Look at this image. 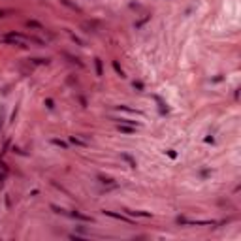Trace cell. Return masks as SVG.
Wrapping results in <instances>:
<instances>
[{"mask_svg": "<svg viewBox=\"0 0 241 241\" xmlns=\"http://www.w3.org/2000/svg\"><path fill=\"white\" fill-rule=\"evenodd\" d=\"M94 70H96L98 77H104V64H102V59H98V57L94 59Z\"/></svg>", "mask_w": 241, "mask_h": 241, "instance_id": "4fadbf2b", "label": "cell"}, {"mask_svg": "<svg viewBox=\"0 0 241 241\" xmlns=\"http://www.w3.org/2000/svg\"><path fill=\"white\" fill-rule=\"evenodd\" d=\"M98 181H100L102 185H115L111 177H104V175H98Z\"/></svg>", "mask_w": 241, "mask_h": 241, "instance_id": "44dd1931", "label": "cell"}, {"mask_svg": "<svg viewBox=\"0 0 241 241\" xmlns=\"http://www.w3.org/2000/svg\"><path fill=\"white\" fill-rule=\"evenodd\" d=\"M60 4L66 8H70V9H74V12H81V8L77 6V4H74V2H70V0H60Z\"/></svg>", "mask_w": 241, "mask_h": 241, "instance_id": "ac0fdd59", "label": "cell"}, {"mask_svg": "<svg viewBox=\"0 0 241 241\" xmlns=\"http://www.w3.org/2000/svg\"><path fill=\"white\" fill-rule=\"evenodd\" d=\"M6 13H8V12H4V9H0V17H6Z\"/></svg>", "mask_w": 241, "mask_h": 241, "instance_id": "f1b7e54d", "label": "cell"}, {"mask_svg": "<svg viewBox=\"0 0 241 241\" xmlns=\"http://www.w3.org/2000/svg\"><path fill=\"white\" fill-rule=\"evenodd\" d=\"M166 155H168V156H170V158H172V160H175V158H177V153H175V151H173V149H168V151H166Z\"/></svg>", "mask_w": 241, "mask_h": 241, "instance_id": "cb8c5ba5", "label": "cell"}, {"mask_svg": "<svg viewBox=\"0 0 241 241\" xmlns=\"http://www.w3.org/2000/svg\"><path fill=\"white\" fill-rule=\"evenodd\" d=\"M209 175V170H202V177H207Z\"/></svg>", "mask_w": 241, "mask_h": 241, "instance_id": "83f0119b", "label": "cell"}, {"mask_svg": "<svg viewBox=\"0 0 241 241\" xmlns=\"http://www.w3.org/2000/svg\"><path fill=\"white\" fill-rule=\"evenodd\" d=\"M51 145L59 147V149H62V151H68V143L62 141V140H59V138H51Z\"/></svg>", "mask_w": 241, "mask_h": 241, "instance_id": "5bb4252c", "label": "cell"}, {"mask_svg": "<svg viewBox=\"0 0 241 241\" xmlns=\"http://www.w3.org/2000/svg\"><path fill=\"white\" fill-rule=\"evenodd\" d=\"M79 102H81V106H83V107H87V100L83 98V96H79Z\"/></svg>", "mask_w": 241, "mask_h": 241, "instance_id": "4316f807", "label": "cell"}, {"mask_svg": "<svg viewBox=\"0 0 241 241\" xmlns=\"http://www.w3.org/2000/svg\"><path fill=\"white\" fill-rule=\"evenodd\" d=\"M2 40L6 43H12V45H17V47H27L28 43V34H23V32H6L2 36Z\"/></svg>", "mask_w": 241, "mask_h": 241, "instance_id": "6da1fadb", "label": "cell"}, {"mask_svg": "<svg viewBox=\"0 0 241 241\" xmlns=\"http://www.w3.org/2000/svg\"><path fill=\"white\" fill-rule=\"evenodd\" d=\"M25 27L30 28V30H40V32H43V30H45V27L40 21H36V19H28V21L25 23Z\"/></svg>", "mask_w": 241, "mask_h": 241, "instance_id": "8992f818", "label": "cell"}, {"mask_svg": "<svg viewBox=\"0 0 241 241\" xmlns=\"http://www.w3.org/2000/svg\"><path fill=\"white\" fill-rule=\"evenodd\" d=\"M111 66H113V70H115V74L119 75V77H122L124 79L126 77V72L121 68V64H119V60H111Z\"/></svg>", "mask_w": 241, "mask_h": 241, "instance_id": "7c38bea8", "label": "cell"}, {"mask_svg": "<svg viewBox=\"0 0 241 241\" xmlns=\"http://www.w3.org/2000/svg\"><path fill=\"white\" fill-rule=\"evenodd\" d=\"M132 89H134L136 92H143L145 90V85H143V81L138 79V81H132Z\"/></svg>", "mask_w": 241, "mask_h": 241, "instance_id": "d6986e66", "label": "cell"}, {"mask_svg": "<svg viewBox=\"0 0 241 241\" xmlns=\"http://www.w3.org/2000/svg\"><path fill=\"white\" fill-rule=\"evenodd\" d=\"M28 62L32 66H47L51 62V59H42V57H36V59H28Z\"/></svg>", "mask_w": 241, "mask_h": 241, "instance_id": "8fae6325", "label": "cell"}, {"mask_svg": "<svg viewBox=\"0 0 241 241\" xmlns=\"http://www.w3.org/2000/svg\"><path fill=\"white\" fill-rule=\"evenodd\" d=\"M8 173H9V168H8V164L4 162V160H0V187H2V185H4V181H6Z\"/></svg>", "mask_w": 241, "mask_h": 241, "instance_id": "52a82bcc", "label": "cell"}, {"mask_svg": "<svg viewBox=\"0 0 241 241\" xmlns=\"http://www.w3.org/2000/svg\"><path fill=\"white\" fill-rule=\"evenodd\" d=\"M66 32H68V36H70V38H72V42H74V43H77L79 47H85V42H83V40L79 38L77 34H74V32H72L70 28H66Z\"/></svg>", "mask_w": 241, "mask_h": 241, "instance_id": "9a60e30c", "label": "cell"}, {"mask_svg": "<svg viewBox=\"0 0 241 241\" xmlns=\"http://www.w3.org/2000/svg\"><path fill=\"white\" fill-rule=\"evenodd\" d=\"M121 160H124L130 168H136L138 166V162H136V158L132 156V155H128V153H121Z\"/></svg>", "mask_w": 241, "mask_h": 241, "instance_id": "30bf717a", "label": "cell"}, {"mask_svg": "<svg viewBox=\"0 0 241 241\" xmlns=\"http://www.w3.org/2000/svg\"><path fill=\"white\" fill-rule=\"evenodd\" d=\"M28 43H36V45H40V47H45V45H47V42H43L42 38H38V36H28Z\"/></svg>", "mask_w": 241, "mask_h": 241, "instance_id": "e0dca14e", "label": "cell"}, {"mask_svg": "<svg viewBox=\"0 0 241 241\" xmlns=\"http://www.w3.org/2000/svg\"><path fill=\"white\" fill-rule=\"evenodd\" d=\"M68 141L75 147H81V149H87L89 147V140L81 134V136H68Z\"/></svg>", "mask_w": 241, "mask_h": 241, "instance_id": "3957f363", "label": "cell"}, {"mask_svg": "<svg viewBox=\"0 0 241 241\" xmlns=\"http://www.w3.org/2000/svg\"><path fill=\"white\" fill-rule=\"evenodd\" d=\"M43 106L47 107V109H55V100L53 98H45L43 100Z\"/></svg>", "mask_w": 241, "mask_h": 241, "instance_id": "7402d4cb", "label": "cell"}, {"mask_svg": "<svg viewBox=\"0 0 241 241\" xmlns=\"http://www.w3.org/2000/svg\"><path fill=\"white\" fill-rule=\"evenodd\" d=\"M224 77H222V75H217V77H213L211 81H213V83H219V81H222Z\"/></svg>", "mask_w": 241, "mask_h": 241, "instance_id": "484cf974", "label": "cell"}, {"mask_svg": "<svg viewBox=\"0 0 241 241\" xmlns=\"http://www.w3.org/2000/svg\"><path fill=\"white\" fill-rule=\"evenodd\" d=\"M66 57H68V59L72 60V62H75L77 66H81V68H83V62H81V60H79L77 57H72V55H68V53H66Z\"/></svg>", "mask_w": 241, "mask_h": 241, "instance_id": "603a6c76", "label": "cell"}, {"mask_svg": "<svg viewBox=\"0 0 241 241\" xmlns=\"http://www.w3.org/2000/svg\"><path fill=\"white\" fill-rule=\"evenodd\" d=\"M203 141H206V143H215V138H213V136H207Z\"/></svg>", "mask_w": 241, "mask_h": 241, "instance_id": "d4e9b609", "label": "cell"}, {"mask_svg": "<svg viewBox=\"0 0 241 241\" xmlns=\"http://www.w3.org/2000/svg\"><path fill=\"white\" fill-rule=\"evenodd\" d=\"M51 209H53V211L57 213V215H70L68 211H66V209H62V207H59V206H55V203H51Z\"/></svg>", "mask_w": 241, "mask_h": 241, "instance_id": "ffe728a7", "label": "cell"}, {"mask_svg": "<svg viewBox=\"0 0 241 241\" xmlns=\"http://www.w3.org/2000/svg\"><path fill=\"white\" fill-rule=\"evenodd\" d=\"M115 111H124L128 115H136V117H143V111L134 109V107H128V106H115Z\"/></svg>", "mask_w": 241, "mask_h": 241, "instance_id": "5b68a950", "label": "cell"}, {"mask_svg": "<svg viewBox=\"0 0 241 241\" xmlns=\"http://www.w3.org/2000/svg\"><path fill=\"white\" fill-rule=\"evenodd\" d=\"M68 217H72V219H75V220H81V222H94V219H92L90 215H85V213H81L79 209H72Z\"/></svg>", "mask_w": 241, "mask_h": 241, "instance_id": "277c9868", "label": "cell"}, {"mask_svg": "<svg viewBox=\"0 0 241 241\" xmlns=\"http://www.w3.org/2000/svg\"><path fill=\"white\" fill-rule=\"evenodd\" d=\"M124 213L128 217H143V219H151L149 211H134V209H124Z\"/></svg>", "mask_w": 241, "mask_h": 241, "instance_id": "ba28073f", "label": "cell"}, {"mask_svg": "<svg viewBox=\"0 0 241 241\" xmlns=\"http://www.w3.org/2000/svg\"><path fill=\"white\" fill-rule=\"evenodd\" d=\"M153 98L156 100V104H158V109H160V113H162V115H164V113H168V106H166V102H164V100L160 98V96H156V94L153 96Z\"/></svg>", "mask_w": 241, "mask_h": 241, "instance_id": "2e32d148", "label": "cell"}, {"mask_svg": "<svg viewBox=\"0 0 241 241\" xmlns=\"http://www.w3.org/2000/svg\"><path fill=\"white\" fill-rule=\"evenodd\" d=\"M102 213H104L106 217H109V219L121 220V222H128V224H134V220H132V217H128V215H121V213H115V211H107V209H104Z\"/></svg>", "mask_w": 241, "mask_h": 241, "instance_id": "7a4b0ae2", "label": "cell"}, {"mask_svg": "<svg viewBox=\"0 0 241 241\" xmlns=\"http://www.w3.org/2000/svg\"><path fill=\"white\" fill-rule=\"evenodd\" d=\"M117 130L124 136H132L136 134V126H128V124H117Z\"/></svg>", "mask_w": 241, "mask_h": 241, "instance_id": "9c48e42d", "label": "cell"}]
</instances>
